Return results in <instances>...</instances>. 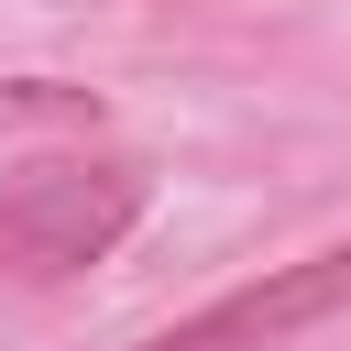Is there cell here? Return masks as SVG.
Wrapping results in <instances>:
<instances>
[{
    "instance_id": "1",
    "label": "cell",
    "mask_w": 351,
    "mask_h": 351,
    "mask_svg": "<svg viewBox=\"0 0 351 351\" xmlns=\"http://www.w3.org/2000/svg\"><path fill=\"white\" fill-rule=\"evenodd\" d=\"M154 208L143 165H99V154H44L22 176H0V274L11 285H66L99 252L132 241V219Z\"/></svg>"
},
{
    "instance_id": "2",
    "label": "cell",
    "mask_w": 351,
    "mask_h": 351,
    "mask_svg": "<svg viewBox=\"0 0 351 351\" xmlns=\"http://www.w3.org/2000/svg\"><path fill=\"white\" fill-rule=\"evenodd\" d=\"M340 307H351V241H329V252H307V263H274V274L186 307L176 329H154V340H132V351H274V340H296V329H318V318H340Z\"/></svg>"
}]
</instances>
